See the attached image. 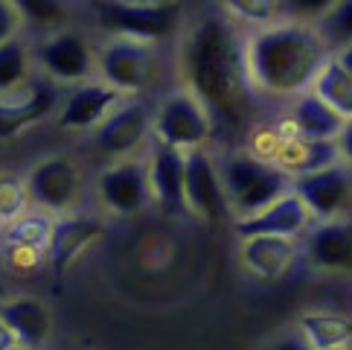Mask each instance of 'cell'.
I'll use <instances>...</instances> for the list:
<instances>
[{
  "label": "cell",
  "instance_id": "cell-21",
  "mask_svg": "<svg viewBox=\"0 0 352 350\" xmlns=\"http://www.w3.org/2000/svg\"><path fill=\"white\" fill-rule=\"evenodd\" d=\"M242 266L259 280H280L294 266L297 245L288 236H248L239 248Z\"/></svg>",
  "mask_w": 352,
  "mask_h": 350
},
{
  "label": "cell",
  "instance_id": "cell-38",
  "mask_svg": "<svg viewBox=\"0 0 352 350\" xmlns=\"http://www.w3.org/2000/svg\"><path fill=\"white\" fill-rule=\"evenodd\" d=\"M140 3H172V0H140Z\"/></svg>",
  "mask_w": 352,
  "mask_h": 350
},
{
  "label": "cell",
  "instance_id": "cell-16",
  "mask_svg": "<svg viewBox=\"0 0 352 350\" xmlns=\"http://www.w3.org/2000/svg\"><path fill=\"white\" fill-rule=\"evenodd\" d=\"M148 164V184H152V202L163 210L166 216H186V193H184V167H186V152L175 146H166L152 137L146 155Z\"/></svg>",
  "mask_w": 352,
  "mask_h": 350
},
{
  "label": "cell",
  "instance_id": "cell-6",
  "mask_svg": "<svg viewBox=\"0 0 352 350\" xmlns=\"http://www.w3.org/2000/svg\"><path fill=\"white\" fill-rule=\"evenodd\" d=\"M102 30L117 39H134L155 44L169 39L178 27L181 6L172 3H140V0H94Z\"/></svg>",
  "mask_w": 352,
  "mask_h": 350
},
{
  "label": "cell",
  "instance_id": "cell-9",
  "mask_svg": "<svg viewBox=\"0 0 352 350\" xmlns=\"http://www.w3.org/2000/svg\"><path fill=\"white\" fill-rule=\"evenodd\" d=\"M184 193H186V207L190 214L204 219L210 225L233 219L228 196H224L221 172H219V158L210 149H192L186 152V167H184Z\"/></svg>",
  "mask_w": 352,
  "mask_h": 350
},
{
  "label": "cell",
  "instance_id": "cell-20",
  "mask_svg": "<svg viewBox=\"0 0 352 350\" xmlns=\"http://www.w3.org/2000/svg\"><path fill=\"white\" fill-rule=\"evenodd\" d=\"M0 318L12 327L18 344L38 350L53 336V312L35 295H15L9 301H3L0 304Z\"/></svg>",
  "mask_w": 352,
  "mask_h": 350
},
{
  "label": "cell",
  "instance_id": "cell-29",
  "mask_svg": "<svg viewBox=\"0 0 352 350\" xmlns=\"http://www.w3.org/2000/svg\"><path fill=\"white\" fill-rule=\"evenodd\" d=\"M15 6L21 9V15L27 23L44 27L47 32L61 30L70 18V9L65 0H15Z\"/></svg>",
  "mask_w": 352,
  "mask_h": 350
},
{
  "label": "cell",
  "instance_id": "cell-39",
  "mask_svg": "<svg viewBox=\"0 0 352 350\" xmlns=\"http://www.w3.org/2000/svg\"><path fill=\"white\" fill-rule=\"evenodd\" d=\"M326 350H352L349 344H338V347H326Z\"/></svg>",
  "mask_w": 352,
  "mask_h": 350
},
{
  "label": "cell",
  "instance_id": "cell-1",
  "mask_svg": "<svg viewBox=\"0 0 352 350\" xmlns=\"http://www.w3.org/2000/svg\"><path fill=\"white\" fill-rule=\"evenodd\" d=\"M181 76L186 91L204 103L216 129L236 134L250 123L256 88L248 73L245 39L230 18L207 15L192 23L181 44Z\"/></svg>",
  "mask_w": 352,
  "mask_h": 350
},
{
  "label": "cell",
  "instance_id": "cell-25",
  "mask_svg": "<svg viewBox=\"0 0 352 350\" xmlns=\"http://www.w3.org/2000/svg\"><path fill=\"white\" fill-rule=\"evenodd\" d=\"M53 225H56V216L44 214V210L30 207L23 216H18L15 222L6 225L3 243L23 245V248H32V251H44L47 254L50 240H53Z\"/></svg>",
  "mask_w": 352,
  "mask_h": 350
},
{
  "label": "cell",
  "instance_id": "cell-26",
  "mask_svg": "<svg viewBox=\"0 0 352 350\" xmlns=\"http://www.w3.org/2000/svg\"><path fill=\"white\" fill-rule=\"evenodd\" d=\"M32 56L21 39L0 44V96L21 91L32 79Z\"/></svg>",
  "mask_w": 352,
  "mask_h": 350
},
{
  "label": "cell",
  "instance_id": "cell-7",
  "mask_svg": "<svg viewBox=\"0 0 352 350\" xmlns=\"http://www.w3.org/2000/svg\"><path fill=\"white\" fill-rule=\"evenodd\" d=\"M212 134H216V126H212L210 111L186 88L169 94L152 114V137L181 152L204 149Z\"/></svg>",
  "mask_w": 352,
  "mask_h": 350
},
{
  "label": "cell",
  "instance_id": "cell-37",
  "mask_svg": "<svg viewBox=\"0 0 352 350\" xmlns=\"http://www.w3.org/2000/svg\"><path fill=\"white\" fill-rule=\"evenodd\" d=\"M335 59L341 61V65H344V68L352 73V44H349V47H344V50H338V53H335Z\"/></svg>",
  "mask_w": 352,
  "mask_h": 350
},
{
  "label": "cell",
  "instance_id": "cell-18",
  "mask_svg": "<svg viewBox=\"0 0 352 350\" xmlns=\"http://www.w3.org/2000/svg\"><path fill=\"white\" fill-rule=\"evenodd\" d=\"M309 225L311 214L306 210V205L294 193H288L254 216L233 219V231L239 234V240H248V236H288V240H294Z\"/></svg>",
  "mask_w": 352,
  "mask_h": 350
},
{
  "label": "cell",
  "instance_id": "cell-24",
  "mask_svg": "<svg viewBox=\"0 0 352 350\" xmlns=\"http://www.w3.org/2000/svg\"><path fill=\"white\" fill-rule=\"evenodd\" d=\"M297 330L306 336L314 350L352 344V321L344 316H332V312H303Z\"/></svg>",
  "mask_w": 352,
  "mask_h": 350
},
{
  "label": "cell",
  "instance_id": "cell-23",
  "mask_svg": "<svg viewBox=\"0 0 352 350\" xmlns=\"http://www.w3.org/2000/svg\"><path fill=\"white\" fill-rule=\"evenodd\" d=\"M311 91L344 120H352V73L335 56H329V61L320 68Z\"/></svg>",
  "mask_w": 352,
  "mask_h": 350
},
{
  "label": "cell",
  "instance_id": "cell-19",
  "mask_svg": "<svg viewBox=\"0 0 352 350\" xmlns=\"http://www.w3.org/2000/svg\"><path fill=\"white\" fill-rule=\"evenodd\" d=\"M306 257L320 271H352V222H318L306 236Z\"/></svg>",
  "mask_w": 352,
  "mask_h": 350
},
{
  "label": "cell",
  "instance_id": "cell-36",
  "mask_svg": "<svg viewBox=\"0 0 352 350\" xmlns=\"http://www.w3.org/2000/svg\"><path fill=\"white\" fill-rule=\"evenodd\" d=\"M12 347H18V339H15V333H12L9 324L0 318V350H12Z\"/></svg>",
  "mask_w": 352,
  "mask_h": 350
},
{
  "label": "cell",
  "instance_id": "cell-12",
  "mask_svg": "<svg viewBox=\"0 0 352 350\" xmlns=\"http://www.w3.org/2000/svg\"><path fill=\"white\" fill-rule=\"evenodd\" d=\"M125 99L129 96L102 79L73 85L56 111V126L65 132H96Z\"/></svg>",
  "mask_w": 352,
  "mask_h": 350
},
{
  "label": "cell",
  "instance_id": "cell-33",
  "mask_svg": "<svg viewBox=\"0 0 352 350\" xmlns=\"http://www.w3.org/2000/svg\"><path fill=\"white\" fill-rule=\"evenodd\" d=\"M23 15L21 9L15 6V0H0V44L15 41L21 30H23Z\"/></svg>",
  "mask_w": 352,
  "mask_h": 350
},
{
  "label": "cell",
  "instance_id": "cell-2",
  "mask_svg": "<svg viewBox=\"0 0 352 350\" xmlns=\"http://www.w3.org/2000/svg\"><path fill=\"white\" fill-rule=\"evenodd\" d=\"M245 56L256 91L294 99L311 91L332 53L314 27L280 21L271 27H259L250 39H245Z\"/></svg>",
  "mask_w": 352,
  "mask_h": 350
},
{
  "label": "cell",
  "instance_id": "cell-3",
  "mask_svg": "<svg viewBox=\"0 0 352 350\" xmlns=\"http://www.w3.org/2000/svg\"><path fill=\"white\" fill-rule=\"evenodd\" d=\"M219 172L233 219L254 216L292 193V178L271 161L250 155L248 149H233L219 158Z\"/></svg>",
  "mask_w": 352,
  "mask_h": 350
},
{
  "label": "cell",
  "instance_id": "cell-17",
  "mask_svg": "<svg viewBox=\"0 0 352 350\" xmlns=\"http://www.w3.org/2000/svg\"><path fill=\"white\" fill-rule=\"evenodd\" d=\"M344 123L346 120L318 94L306 91L292 99V108L285 111V117L276 120V126L285 134V141H338Z\"/></svg>",
  "mask_w": 352,
  "mask_h": 350
},
{
  "label": "cell",
  "instance_id": "cell-30",
  "mask_svg": "<svg viewBox=\"0 0 352 350\" xmlns=\"http://www.w3.org/2000/svg\"><path fill=\"white\" fill-rule=\"evenodd\" d=\"M32 207L30 193H27V181L21 175L12 172H0V216L3 222H15L18 216H23Z\"/></svg>",
  "mask_w": 352,
  "mask_h": 350
},
{
  "label": "cell",
  "instance_id": "cell-8",
  "mask_svg": "<svg viewBox=\"0 0 352 350\" xmlns=\"http://www.w3.org/2000/svg\"><path fill=\"white\" fill-rule=\"evenodd\" d=\"M155 76H157L155 44L111 35L96 50V79L108 82L125 96H137L140 91H146Z\"/></svg>",
  "mask_w": 352,
  "mask_h": 350
},
{
  "label": "cell",
  "instance_id": "cell-40",
  "mask_svg": "<svg viewBox=\"0 0 352 350\" xmlns=\"http://www.w3.org/2000/svg\"><path fill=\"white\" fill-rule=\"evenodd\" d=\"M3 231H6V222H3V216H0V236H3Z\"/></svg>",
  "mask_w": 352,
  "mask_h": 350
},
{
  "label": "cell",
  "instance_id": "cell-28",
  "mask_svg": "<svg viewBox=\"0 0 352 350\" xmlns=\"http://www.w3.org/2000/svg\"><path fill=\"white\" fill-rule=\"evenodd\" d=\"M323 44L329 47V53L335 56L338 50H344L352 44V0H338V3L329 9V15H326L318 27Z\"/></svg>",
  "mask_w": 352,
  "mask_h": 350
},
{
  "label": "cell",
  "instance_id": "cell-22",
  "mask_svg": "<svg viewBox=\"0 0 352 350\" xmlns=\"http://www.w3.org/2000/svg\"><path fill=\"white\" fill-rule=\"evenodd\" d=\"M274 164L294 181L300 175L341 164V152H338V141H285Z\"/></svg>",
  "mask_w": 352,
  "mask_h": 350
},
{
  "label": "cell",
  "instance_id": "cell-34",
  "mask_svg": "<svg viewBox=\"0 0 352 350\" xmlns=\"http://www.w3.org/2000/svg\"><path fill=\"white\" fill-rule=\"evenodd\" d=\"M265 350H314V347L309 344L306 336L294 327V330H285L280 336H274V339L265 344Z\"/></svg>",
  "mask_w": 352,
  "mask_h": 350
},
{
  "label": "cell",
  "instance_id": "cell-35",
  "mask_svg": "<svg viewBox=\"0 0 352 350\" xmlns=\"http://www.w3.org/2000/svg\"><path fill=\"white\" fill-rule=\"evenodd\" d=\"M338 152H341V161L352 167V120L344 123L341 134H338Z\"/></svg>",
  "mask_w": 352,
  "mask_h": 350
},
{
  "label": "cell",
  "instance_id": "cell-15",
  "mask_svg": "<svg viewBox=\"0 0 352 350\" xmlns=\"http://www.w3.org/2000/svg\"><path fill=\"white\" fill-rule=\"evenodd\" d=\"M105 225L102 219L87 216V214H67V216H56L53 225V240L47 248V266L53 271L56 280H65V274L73 269L85 251L102 240Z\"/></svg>",
  "mask_w": 352,
  "mask_h": 350
},
{
  "label": "cell",
  "instance_id": "cell-31",
  "mask_svg": "<svg viewBox=\"0 0 352 350\" xmlns=\"http://www.w3.org/2000/svg\"><path fill=\"white\" fill-rule=\"evenodd\" d=\"M335 3L338 0H280V9H283V21L318 27Z\"/></svg>",
  "mask_w": 352,
  "mask_h": 350
},
{
  "label": "cell",
  "instance_id": "cell-13",
  "mask_svg": "<svg viewBox=\"0 0 352 350\" xmlns=\"http://www.w3.org/2000/svg\"><path fill=\"white\" fill-rule=\"evenodd\" d=\"M58 105L61 96L50 79H30L21 91L0 96V143L15 141L35 123L56 117Z\"/></svg>",
  "mask_w": 352,
  "mask_h": 350
},
{
  "label": "cell",
  "instance_id": "cell-27",
  "mask_svg": "<svg viewBox=\"0 0 352 350\" xmlns=\"http://www.w3.org/2000/svg\"><path fill=\"white\" fill-rule=\"evenodd\" d=\"M228 18L236 23H250V27H271L283 21L280 0H221Z\"/></svg>",
  "mask_w": 352,
  "mask_h": 350
},
{
  "label": "cell",
  "instance_id": "cell-11",
  "mask_svg": "<svg viewBox=\"0 0 352 350\" xmlns=\"http://www.w3.org/2000/svg\"><path fill=\"white\" fill-rule=\"evenodd\" d=\"M292 193L306 205L311 219H346V214L352 210V169L341 161L335 167L300 175L292 181Z\"/></svg>",
  "mask_w": 352,
  "mask_h": 350
},
{
  "label": "cell",
  "instance_id": "cell-10",
  "mask_svg": "<svg viewBox=\"0 0 352 350\" xmlns=\"http://www.w3.org/2000/svg\"><path fill=\"white\" fill-rule=\"evenodd\" d=\"M96 198L108 214L134 216L152 202V184H148L146 158H122L105 167L96 178Z\"/></svg>",
  "mask_w": 352,
  "mask_h": 350
},
{
  "label": "cell",
  "instance_id": "cell-41",
  "mask_svg": "<svg viewBox=\"0 0 352 350\" xmlns=\"http://www.w3.org/2000/svg\"><path fill=\"white\" fill-rule=\"evenodd\" d=\"M12 350H35V347H27V344H18V347H12Z\"/></svg>",
  "mask_w": 352,
  "mask_h": 350
},
{
  "label": "cell",
  "instance_id": "cell-4",
  "mask_svg": "<svg viewBox=\"0 0 352 350\" xmlns=\"http://www.w3.org/2000/svg\"><path fill=\"white\" fill-rule=\"evenodd\" d=\"M35 70L44 73V79L61 85H82L96 79V47L85 32L61 27L41 35L30 47Z\"/></svg>",
  "mask_w": 352,
  "mask_h": 350
},
{
  "label": "cell",
  "instance_id": "cell-5",
  "mask_svg": "<svg viewBox=\"0 0 352 350\" xmlns=\"http://www.w3.org/2000/svg\"><path fill=\"white\" fill-rule=\"evenodd\" d=\"M35 210L50 216H67L85 196V172L70 155H44L23 175Z\"/></svg>",
  "mask_w": 352,
  "mask_h": 350
},
{
  "label": "cell",
  "instance_id": "cell-32",
  "mask_svg": "<svg viewBox=\"0 0 352 350\" xmlns=\"http://www.w3.org/2000/svg\"><path fill=\"white\" fill-rule=\"evenodd\" d=\"M0 257H3L6 269L15 271V274H32L35 269H41L44 262H47V254L44 251H32V248L9 245V243H3V251H0Z\"/></svg>",
  "mask_w": 352,
  "mask_h": 350
},
{
  "label": "cell",
  "instance_id": "cell-14",
  "mask_svg": "<svg viewBox=\"0 0 352 350\" xmlns=\"http://www.w3.org/2000/svg\"><path fill=\"white\" fill-rule=\"evenodd\" d=\"M148 137H152V114H148V108L134 96L125 99L114 114L94 132L96 149L114 161L134 158V152Z\"/></svg>",
  "mask_w": 352,
  "mask_h": 350
}]
</instances>
